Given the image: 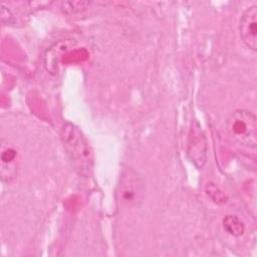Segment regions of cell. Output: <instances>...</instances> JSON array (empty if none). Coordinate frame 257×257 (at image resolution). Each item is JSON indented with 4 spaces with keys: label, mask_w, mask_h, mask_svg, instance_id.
<instances>
[{
    "label": "cell",
    "mask_w": 257,
    "mask_h": 257,
    "mask_svg": "<svg viewBox=\"0 0 257 257\" xmlns=\"http://www.w3.org/2000/svg\"><path fill=\"white\" fill-rule=\"evenodd\" d=\"M89 1H83V0H77V1H63L61 3V10L63 13L67 15L71 14H78L86 10L89 6Z\"/></svg>",
    "instance_id": "obj_8"
},
{
    "label": "cell",
    "mask_w": 257,
    "mask_h": 257,
    "mask_svg": "<svg viewBox=\"0 0 257 257\" xmlns=\"http://www.w3.org/2000/svg\"><path fill=\"white\" fill-rule=\"evenodd\" d=\"M206 193L217 204H223L227 200L225 194L213 183L207 184V186H206Z\"/></svg>",
    "instance_id": "obj_9"
},
{
    "label": "cell",
    "mask_w": 257,
    "mask_h": 257,
    "mask_svg": "<svg viewBox=\"0 0 257 257\" xmlns=\"http://www.w3.org/2000/svg\"><path fill=\"white\" fill-rule=\"evenodd\" d=\"M224 229L231 235L239 237L244 234L245 227L241 220L234 215H227L223 220Z\"/></svg>",
    "instance_id": "obj_7"
},
{
    "label": "cell",
    "mask_w": 257,
    "mask_h": 257,
    "mask_svg": "<svg viewBox=\"0 0 257 257\" xmlns=\"http://www.w3.org/2000/svg\"><path fill=\"white\" fill-rule=\"evenodd\" d=\"M0 160H1V168H0L1 179L4 183L10 184L15 180L17 176L18 152L13 146L9 145L8 142L5 144V142L2 141Z\"/></svg>",
    "instance_id": "obj_6"
},
{
    "label": "cell",
    "mask_w": 257,
    "mask_h": 257,
    "mask_svg": "<svg viewBox=\"0 0 257 257\" xmlns=\"http://www.w3.org/2000/svg\"><path fill=\"white\" fill-rule=\"evenodd\" d=\"M207 141L200 124L196 121L190 132L187 154L191 162L199 169L203 168L207 161Z\"/></svg>",
    "instance_id": "obj_4"
},
{
    "label": "cell",
    "mask_w": 257,
    "mask_h": 257,
    "mask_svg": "<svg viewBox=\"0 0 257 257\" xmlns=\"http://www.w3.org/2000/svg\"><path fill=\"white\" fill-rule=\"evenodd\" d=\"M240 37L249 49L257 50V6L248 7L242 14L239 24Z\"/></svg>",
    "instance_id": "obj_5"
},
{
    "label": "cell",
    "mask_w": 257,
    "mask_h": 257,
    "mask_svg": "<svg viewBox=\"0 0 257 257\" xmlns=\"http://www.w3.org/2000/svg\"><path fill=\"white\" fill-rule=\"evenodd\" d=\"M226 127L237 143L249 148H256L257 123L253 112L247 109L234 110L226 121Z\"/></svg>",
    "instance_id": "obj_2"
},
{
    "label": "cell",
    "mask_w": 257,
    "mask_h": 257,
    "mask_svg": "<svg viewBox=\"0 0 257 257\" xmlns=\"http://www.w3.org/2000/svg\"><path fill=\"white\" fill-rule=\"evenodd\" d=\"M144 183L140 176L130 168L124 169L119 177L115 197L122 207H134L140 204L144 198Z\"/></svg>",
    "instance_id": "obj_3"
},
{
    "label": "cell",
    "mask_w": 257,
    "mask_h": 257,
    "mask_svg": "<svg viewBox=\"0 0 257 257\" xmlns=\"http://www.w3.org/2000/svg\"><path fill=\"white\" fill-rule=\"evenodd\" d=\"M60 137L74 170L82 177H90L94 164L93 153L80 128L74 123L65 122Z\"/></svg>",
    "instance_id": "obj_1"
}]
</instances>
